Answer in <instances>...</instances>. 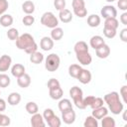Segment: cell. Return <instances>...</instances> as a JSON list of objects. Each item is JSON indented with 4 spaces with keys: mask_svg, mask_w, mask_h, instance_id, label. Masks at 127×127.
I'll return each mask as SVG.
<instances>
[{
    "mask_svg": "<svg viewBox=\"0 0 127 127\" xmlns=\"http://www.w3.org/2000/svg\"><path fill=\"white\" fill-rule=\"evenodd\" d=\"M25 108H26V111H27L29 114H31V115H33V114H35V113H37V112L39 111V107H38L37 103H36V102H33V101L28 102V103L26 104Z\"/></svg>",
    "mask_w": 127,
    "mask_h": 127,
    "instance_id": "obj_31",
    "label": "cell"
},
{
    "mask_svg": "<svg viewBox=\"0 0 127 127\" xmlns=\"http://www.w3.org/2000/svg\"><path fill=\"white\" fill-rule=\"evenodd\" d=\"M11 73L13 76L15 77H19L22 74L25 73V66L21 64H15L12 67H11Z\"/></svg>",
    "mask_w": 127,
    "mask_h": 127,
    "instance_id": "obj_17",
    "label": "cell"
},
{
    "mask_svg": "<svg viewBox=\"0 0 127 127\" xmlns=\"http://www.w3.org/2000/svg\"><path fill=\"white\" fill-rule=\"evenodd\" d=\"M41 24L48 28H56L59 25L58 18L54 15L53 12H45L41 17Z\"/></svg>",
    "mask_w": 127,
    "mask_h": 127,
    "instance_id": "obj_5",
    "label": "cell"
},
{
    "mask_svg": "<svg viewBox=\"0 0 127 127\" xmlns=\"http://www.w3.org/2000/svg\"><path fill=\"white\" fill-rule=\"evenodd\" d=\"M81 68H82V67H81L79 64H70V65L68 66V74H69L71 77L76 78L77 75H78V73L80 72Z\"/></svg>",
    "mask_w": 127,
    "mask_h": 127,
    "instance_id": "obj_27",
    "label": "cell"
},
{
    "mask_svg": "<svg viewBox=\"0 0 127 127\" xmlns=\"http://www.w3.org/2000/svg\"><path fill=\"white\" fill-rule=\"evenodd\" d=\"M100 17L96 14H91L88 16L87 18V25L91 28H95V27H98L99 24H100Z\"/></svg>",
    "mask_w": 127,
    "mask_h": 127,
    "instance_id": "obj_21",
    "label": "cell"
},
{
    "mask_svg": "<svg viewBox=\"0 0 127 127\" xmlns=\"http://www.w3.org/2000/svg\"><path fill=\"white\" fill-rule=\"evenodd\" d=\"M8 7H9V3L7 0H0V16L6 12Z\"/></svg>",
    "mask_w": 127,
    "mask_h": 127,
    "instance_id": "obj_45",
    "label": "cell"
},
{
    "mask_svg": "<svg viewBox=\"0 0 127 127\" xmlns=\"http://www.w3.org/2000/svg\"><path fill=\"white\" fill-rule=\"evenodd\" d=\"M17 84L21 88H26L31 84V76L28 73H24L21 76L17 77Z\"/></svg>",
    "mask_w": 127,
    "mask_h": 127,
    "instance_id": "obj_14",
    "label": "cell"
},
{
    "mask_svg": "<svg viewBox=\"0 0 127 127\" xmlns=\"http://www.w3.org/2000/svg\"><path fill=\"white\" fill-rule=\"evenodd\" d=\"M107 114H108V109L106 107H104V106H101V107H98L96 109H93V111H92V116L94 118H96L97 120L98 119H102Z\"/></svg>",
    "mask_w": 127,
    "mask_h": 127,
    "instance_id": "obj_18",
    "label": "cell"
},
{
    "mask_svg": "<svg viewBox=\"0 0 127 127\" xmlns=\"http://www.w3.org/2000/svg\"><path fill=\"white\" fill-rule=\"evenodd\" d=\"M8 104L11 105V106H15V105H18L21 101V95L20 93L18 92H11L9 95H8Z\"/></svg>",
    "mask_w": 127,
    "mask_h": 127,
    "instance_id": "obj_19",
    "label": "cell"
},
{
    "mask_svg": "<svg viewBox=\"0 0 127 127\" xmlns=\"http://www.w3.org/2000/svg\"><path fill=\"white\" fill-rule=\"evenodd\" d=\"M79 82H81L82 84H87L90 82L91 80V72L88 70V69H85V68H81L80 72L78 73L77 77Z\"/></svg>",
    "mask_w": 127,
    "mask_h": 127,
    "instance_id": "obj_10",
    "label": "cell"
},
{
    "mask_svg": "<svg viewBox=\"0 0 127 127\" xmlns=\"http://www.w3.org/2000/svg\"><path fill=\"white\" fill-rule=\"evenodd\" d=\"M123 119L126 121L127 119H126V111H124V114H123Z\"/></svg>",
    "mask_w": 127,
    "mask_h": 127,
    "instance_id": "obj_52",
    "label": "cell"
},
{
    "mask_svg": "<svg viewBox=\"0 0 127 127\" xmlns=\"http://www.w3.org/2000/svg\"><path fill=\"white\" fill-rule=\"evenodd\" d=\"M117 6H118V8H119L120 10L126 11V10H127V0H118Z\"/></svg>",
    "mask_w": 127,
    "mask_h": 127,
    "instance_id": "obj_47",
    "label": "cell"
},
{
    "mask_svg": "<svg viewBox=\"0 0 127 127\" xmlns=\"http://www.w3.org/2000/svg\"><path fill=\"white\" fill-rule=\"evenodd\" d=\"M118 26H119V22L116 18H106L104 21V27H106V28H111V29L117 30Z\"/></svg>",
    "mask_w": 127,
    "mask_h": 127,
    "instance_id": "obj_29",
    "label": "cell"
},
{
    "mask_svg": "<svg viewBox=\"0 0 127 127\" xmlns=\"http://www.w3.org/2000/svg\"><path fill=\"white\" fill-rule=\"evenodd\" d=\"M103 103H104V100H103L101 97H95L94 100L92 101L90 107H91L92 109H96V108H98V107L103 106Z\"/></svg>",
    "mask_w": 127,
    "mask_h": 127,
    "instance_id": "obj_38",
    "label": "cell"
},
{
    "mask_svg": "<svg viewBox=\"0 0 127 127\" xmlns=\"http://www.w3.org/2000/svg\"><path fill=\"white\" fill-rule=\"evenodd\" d=\"M95 54H96L97 58H99V59H106L110 55V48L108 45L104 44L95 50Z\"/></svg>",
    "mask_w": 127,
    "mask_h": 127,
    "instance_id": "obj_13",
    "label": "cell"
},
{
    "mask_svg": "<svg viewBox=\"0 0 127 127\" xmlns=\"http://www.w3.org/2000/svg\"><path fill=\"white\" fill-rule=\"evenodd\" d=\"M101 120H102V121H101L102 127H115V125H116L114 118H112L111 116L106 115V116H104Z\"/></svg>",
    "mask_w": 127,
    "mask_h": 127,
    "instance_id": "obj_30",
    "label": "cell"
},
{
    "mask_svg": "<svg viewBox=\"0 0 127 127\" xmlns=\"http://www.w3.org/2000/svg\"><path fill=\"white\" fill-rule=\"evenodd\" d=\"M16 47L19 50L25 51V53L28 55H31L38 50V45L36 44L33 36L28 33H24L23 35L18 37V39L16 40Z\"/></svg>",
    "mask_w": 127,
    "mask_h": 127,
    "instance_id": "obj_1",
    "label": "cell"
},
{
    "mask_svg": "<svg viewBox=\"0 0 127 127\" xmlns=\"http://www.w3.org/2000/svg\"><path fill=\"white\" fill-rule=\"evenodd\" d=\"M22 10L27 15H32L35 11V4L31 0H27L22 4Z\"/></svg>",
    "mask_w": 127,
    "mask_h": 127,
    "instance_id": "obj_20",
    "label": "cell"
},
{
    "mask_svg": "<svg viewBox=\"0 0 127 127\" xmlns=\"http://www.w3.org/2000/svg\"><path fill=\"white\" fill-rule=\"evenodd\" d=\"M73 50L75 52V54L77 53H82V52H87L88 51V46L85 42L83 41H78L75 43L74 47H73Z\"/></svg>",
    "mask_w": 127,
    "mask_h": 127,
    "instance_id": "obj_28",
    "label": "cell"
},
{
    "mask_svg": "<svg viewBox=\"0 0 127 127\" xmlns=\"http://www.w3.org/2000/svg\"><path fill=\"white\" fill-rule=\"evenodd\" d=\"M30 122H31V125L33 127H45V125H46L43 115L39 114L38 112L32 115V118H31Z\"/></svg>",
    "mask_w": 127,
    "mask_h": 127,
    "instance_id": "obj_12",
    "label": "cell"
},
{
    "mask_svg": "<svg viewBox=\"0 0 127 127\" xmlns=\"http://www.w3.org/2000/svg\"><path fill=\"white\" fill-rule=\"evenodd\" d=\"M73 13H74V15L77 16L78 18H83V17L86 16L87 10H86L85 7H83V8H78V9H74V10H73Z\"/></svg>",
    "mask_w": 127,
    "mask_h": 127,
    "instance_id": "obj_40",
    "label": "cell"
},
{
    "mask_svg": "<svg viewBox=\"0 0 127 127\" xmlns=\"http://www.w3.org/2000/svg\"><path fill=\"white\" fill-rule=\"evenodd\" d=\"M54 6L57 10L61 11L65 8V0H54Z\"/></svg>",
    "mask_w": 127,
    "mask_h": 127,
    "instance_id": "obj_41",
    "label": "cell"
},
{
    "mask_svg": "<svg viewBox=\"0 0 127 127\" xmlns=\"http://www.w3.org/2000/svg\"><path fill=\"white\" fill-rule=\"evenodd\" d=\"M103 34L107 39H113L116 36V30L115 29H111V28H103Z\"/></svg>",
    "mask_w": 127,
    "mask_h": 127,
    "instance_id": "obj_36",
    "label": "cell"
},
{
    "mask_svg": "<svg viewBox=\"0 0 127 127\" xmlns=\"http://www.w3.org/2000/svg\"><path fill=\"white\" fill-rule=\"evenodd\" d=\"M120 22L123 24V25H127V13H123L121 16H120Z\"/></svg>",
    "mask_w": 127,
    "mask_h": 127,
    "instance_id": "obj_50",
    "label": "cell"
},
{
    "mask_svg": "<svg viewBox=\"0 0 127 127\" xmlns=\"http://www.w3.org/2000/svg\"><path fill=\"white\" fill-rule=\"evenodd\" d=\"M10 123H11L10 117L0 112V126H8L10 125Z\"/></svg>",
    "mask_w": 127,
    "mask_h": 127,
    "instance_id": "obj_39",
    "label": "cell"
},
{
    "mask_svg": "<svg viewBox=\"0 0 127 127\" xmlns=\"http://www.w3.org/2000/svg\"><path fill=\"white\" fill-rule=\"evenodd\" d=\"M50 90V97L52 99H55V100H59L63 97V94H64V91L62 89L61 86L59 87H56V88H53V89H49Z\"/></svg>",
    "mask_w": 127,
    "mask_h": 127,
    "instance_id": "obj_25",
    "label": "cell"
},
{
    "mask_svg": "<svg viewBox=\"0 0 127 127\" xmlns=\"http://www.w3.org/2000/svg\"><path fill=\"white\" fill-rule=\"evenodd\" d=\"M12 64V59L8 55H3L0 57V72L7 71Z\"/></svg>",
    "mask_w": 127,
    "mask_h": 127,
    "instance_id": "obj_8",
    "label": "cell"
},
{
    "mask_svg": "<svg viewBox=\"0 0 127 127\" xmlns=\"http://www.w3.org/2000/svg\"><path fill=\"white\" fill-rule=\"evenodd\" d=\"M103 100L105 103H107L109 110L111 111V113L118 115L123 111V103L121 102L120 98H119V93L116 91H112L109 92L107 94L104 95Z\"/></svg>",
    "mask_w": 127,
    "mask_h": 127,
    "instance_id": "obj_2",
    "label": "cell"
},
{
    "mask_svg": "<svg viewBox=\"0 0 127 127\" xmlns=\"http://www.w3.org/2000/svg\"><path fill=\"white\" fill-rule=\"evenodd\" d=\"M11 82L10 77L5 73H0V87H7Z\"/></svg>",
    "mask_w": 127,
    "mask_h": 127,
    "instance_id": "obj_35",
    "label": "cell"
},
{
    "mask_svg": "<svg viewBox=\"0 0 127 127\" xmlns=\"http://www.w3.org/2000/svg\"><path fill=\"white\" fill-rule=\"evenodd\" d=\"M89 44H90V47H91L92 49L96 50V49H98L99 47H101L102 45H104L105 42H104V40H103V38H102L101 36L95 35V36H93V37L90 38Z\"/></svg>",
    "mask_w": 127,
    "mask_h": 127,
    "instance_id": "obj_16",
    "label": "cell"
},
{
    "mask_svg": "<svg viewBox=\"0 0 127 127\" xmlns=\"http://www.w3.org/2000/svg\"><path fill=\"white\" fill-rule=\"evenodd\" d=\"M13 17L10 14H3L0 17V25L2 27H10L13 24Z\"/></svg>",
    "mask_w": 127,
    "mask_h": 127,
    "instance_id": "obj_23",
    "label": "cell"
},
{
    "mask_svg": "<svg viewBox=\"0 0 127 127\" xmlns=\"http://www.w3.org/2000/svg\"><path fill=\"white\" fill-rule=\"evenodd\" d=\"M72 13L68 10V9H63V10H61L60 11V13H59V18H60V20L63 22V23H69L71 20H72Z\"/></svg>",
    "mask_w": 127,
    "mask_h": 127,
    "instance_id": "obj_15",
    "label": "cell"
},
{
    "mask_svg": "<svg viewBox=\"0 0 127 127\" xmlns=\"http://www.w3.org/2000/svg\"><path fill=\"white\" fill-rule=\"evenodd\" d=\"M100 15L103 18H116L117 16V10L112 5H105L100 10Z\"/></svg>",
    "mask_w": 127,
    "mask_h": 127,
    "instance_id": "obj_6",
    "label": "cell"
},
{
    "mask_svg": "<svg viewBox=\"0 0 127 127\" xmlns=\"http://www.w3.org/2000/svg\"><path fill=\"white\" fill-rule=\"evenodd\" d=\"M6 101L3 99V98H0V112L4 111L6 109Z\"/></svg>",
    "mask_w": 127,
    "mask_h": 127,
    "instance_id": "obj_51",
    "label": "cell"
},
{
    "mask_svg": "<svg viewBox=\"0 0 127 127\" xmlns=\"http://www.w3.org/2000/svg\"><path fill=\"white\" fill-rule=\"evenodd\" d=\"M47 123H48V125H49L50 127H60L61 124H62V121H61V119L55 114L52 118H50V119L47 121Z\"/></svg>",
    "mask_w": 127,
    "mask_h": 127,
    "instance_id": "obj_33",
    "label": "cell"
},
{
    "mask_svg": "<svg viewBox=\"0 0 127 127\" xmlns=\"http://www.w3.org/2000/svg\"><path fill=\"white\" fill-rule=\"evenodd\" d=\"M106 1H107V2H109V3H111V2H114L115 0H106Z\"/></svg>",
    "mask_w": 127,
    "mask_h": 127,
    "instance_id": "obj_53",
    "label": "cell"
},
{
    "mask_svg": "<svg viewBox=\"0 0 127 127\" xmlns=\"http://www.w3.org/2000/svg\"><path fill=\"white\" fill-rule=\"evenodd\" d=\"M30 61H31V63H33L35 64H39L44 61V55L37 51L30 55Z\"/></svg>",
    "mask_w": 127,
    "mask_h": 127,
    "instance_id": "obj_26",
    "label": "cell"
},
{
    "mask_svg": "<svg viewBox=\"0 0 127 127\" xmlns=\"http://www.w3.org/2000/svg\"><path fill=\"white\" fill-rule=\"evenodd\" d=\"M120 94H121V96H122V98H123V101H124V103H127V86L126 85H123L122 87H121V89H120Z\"/></svg>",
    "mask_w": 127,
    "mask_h": 127,
    "instance_id": "obj_48",
    "label": "cell"
},
{
    "mask_svg": "<svg viewBox=\"0 0 127 127\" xmlns=\"http://www.w3.org/2000/svg\"><path fill=\"white\" fill-rule=\"evenodd\" d=\"M83 126L84 127H97L98 126V121L92 115L91 116H87L85 118L84 122H83Z\"/></svg>",
    "mask_w": 127,
    "mask_h": 127,
    "instance_id": "obj_32",
    "label": "cell"
},
{
    "mask_svg": "<svg viewBox=\"0 0 127 127\" xmlns=\"http://www.w3.org/2000/svg\"><path fill=\"white\" fill-rule=\"evenodd\" d=\"M72 108V104H71V101L67 98H64V99H61L59 101V109L61 112H64L68 109H71Z\"/></svg>",
    "mask_w": 127,
    "mask_h": 127,
    "instance_id": "obj_22",
    "label": "cell"
},
{
    "mask_svg": "<svg viewBox=\"0 0 127 127\" xmlns=\"http://www.w3.org/2000/svg\"><path fill=\"white\" fill-rule=\"evenodd\" d=\"M22 22H23V24H24L25 26L29 27V26H32V25L34 24L35 18H34V16H32V15H26V16H24V18L22 19Z\"/></svg>",
    "mask_w": 127,
    "mask_h": 127,
    "instance_id": "obj_37",
    "label": "cell"
},
{
    "mask_svg": "<svg viewBox=\"0 0 127 127\" xmlns=\"http://www.w3.org/2000/svg\"><path fill=\"white\" fill-rule=\"evenodd\" d=\"M61 64V59L57 54H50L45 60V67L48 71H56Z\"/></svg>",
    "mask_w": 127,
    "mask_h": 127,
    "instance_id": "obj_4",
    "label": "cell"
},
{
    "mask_svg": "<svg viewBox=\"0 0 127 127\" xmlns=\"http://www.w3.org/2000/svg\"><path fill=\"white\" fill-rule=\"evenodd\" d=\"M76 55V60L78 61V63L82 65H88L91 64L92 62V57L89 54V52H82V53H77Z\"/></svg>",
    "mask_w": 127,
    "mask_h": 127,
    "instance_id": "obj_7",
    "label": "cell"
},
{
    "mask_svg": "<svg viewBox=\"0 0 127 127\" xmlns=\"http://www.w3.org/2000/svg\"><path fill=\"white\" fill-rule=\"evenodd\" d=\"M62 119L65 124H72L75 121V112L73 109H68L64 112H62Z\"/></svg>",
    "mask_w": 127,
    "mask_h": 127,
    "instance_id": "obj_9",
    "label": "cell"
},
{
    "mask_svg": "<svg viewBox=\"0 0 127 127\" xmlns=\"http://www.w3.org/2000/svg\"><path fill=\"white\" fill-rule=\"evenodd\" d=\"M94 98H95V96H93V95H87L86 97H84L83 98V104L85 105V107L90 106L92 101L94 100Z\"/></svg>",
    "mask_w": 127,
    "mask_h": 127,
    "instance_id": "obj_46",
    "label": "cell"
},
{
    "mask_svg": "<svg viewBox=\"0 0 127 127\" xmlns=\"http://www.w3.org/2000/svg\"><path fill=\"white\" fill-rule=\"evenodd\" d=\"M54 115H55V113H54L53 109H51V108H46V109L44 110V113H43L44 120L48 121V120H49L50 118H52Z\"/></svg>",
    "mask_w": 127,
    "mask_h": 127,
    "instance_id": "obj_44",
    "label": "cell"
},
{
    "mask_svg": "<svg viewBox=\"0 0 127 127\" xmlns=\"http://www.w3.org/2000/svg\"><path fill=\"white\" fill-rule=\"evenodd\" d=\"M7 37L11 41H16L19 37V32L16 28H10L7 32Z\"/></svg>",
    "mask_w": 127,
    "mask_h": 127,
    "instance_id": "obj_34",
    "label": "cell"
},
{
    "mask_svg": "<svg viewBox=\"0 0 127 127\" xmlns=\"http://www.w3.org/2000/svg\"><path fill=\"white\" fill-rule=\"evenodd\" d=\"M69 95L72 98L73 103L77 108H79V109L86 108L85 105L83 104V93H82V90L78 86H72L69 89Z\"/></svg>",
    "mask_w": 127,
    "mask_h": 127,
    "instance_id": "obj_3",
    "label": "cell"
},
{
    "mask_svg": "<svg viewBox=\"0 0 127 127\" xmlns=\"http://www.w3.org/2000/svg\"><path fill=\"white\" fill-rule=\"evenodd\" d=\"M40 47L43 51H51L54 48V40L51 37H43L40 41Z\"/></svg>",
    "mask_w": 127,
    "mask_h": 127,
    "instance_id": "obj_11",
    "label": "cell"
},
{
    "mask_svg": "<svg viewBox=\"0 0 127 127\" xmlns=\"http://www.w3.org/2000/svg\"><path fill=\"white\" fill-rule=\"evenodd\" d=\"M64 37V30L60 27L53 28L51 31V38L55 41H60Z\"/></svg>",
    "mask_w": 127,
    "mask_h": 127,
    "instance_id": "obj_24",
    "label": "cell"
},
{
    "mask_svg": "<svg viewBox=\"0 0 127 127\" xmlns=\"http://www.w3.org/2000/svg\"><path fill=\"white\" fill-rule=\"evenodd\" d=\"M119 37H120V39H121L124 43H126V42H127V29H126V28H124V29L120 32Z\"/></svg>",
    "mask_w": 127,
    "mask_h": 127,
    "instance_id": "obj_49",
    "label": "cell"
},
{
    "mask_svg": "<svg viewBox=\"0 0 127 127\" xmlns=\"http://www.w3.org/2000/svg\"><path fill=\"white\" fill-rule=\"evenodd\" d=\"M71 6H72V9L74 10V9L85 7V3H84V0H72Z\"/></svg>",
    "mask_w": 127,
    "mask_h": 127,
    "instance_id": "obj_43",
    "label": "cell"
},
{
    "mask_svg": "<svg viewBox=\"0 0 127 127\" xmlns=\"http://www.w3.org/2000/svg\"><path fill=\"white\" fill-rule=\"evenodd\" d=\"M47 85H48V88H49V89H53V88H56V87L61 86L60 81H59L58 79H56V78H51V79L48 81Z\"/></svg>",
    "mask_w": 127,
    "mask_h": 127,
    "instance_id": "obj_42",
    "label": "cell"
}]
</instances>
